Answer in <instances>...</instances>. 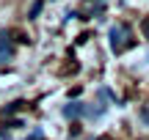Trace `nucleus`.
Returning <instances> with one entry per match:
<instances>
[{"mask_svg": "<svg viewBox=\"0 0 149 140\" xmlns=\"http://www.w3.org/2000/svg\"><path fill=\"white\" fill-rule=\"evenodd\" d=\"M133 36H130V30H127V25H113L111 27V49L116 55H122L124 49H130L133 47Z\"/></svg>", "mask_w": 149, "mask_h": 140, "instance_id": "nucleus-1", "label": "nucleus"}, {"mask_svg": "<svg viewBox=\"0 0 149 140\" xmlns=\"http://www.w3.org/2000/svg\"><path fill=\"white\" fill-rule=\"evenodd\" d=\"M64 115H66V118H77V115H83V104H80V102L66 104V107H64Z\"/></svg>", "mask_w": 149, "mask_h": 140, "instance_id": "nucleus-2", "label": "nucleus"}, {"mask_svg": "<svg viewBox=\"0 0 149 140\" xmlns=\"http://www.w3.org/2000/svg\"><path fill=\"white\" fill-rule=\"evenodd\" d=\"M11 55H14V47H11L8 41H6V36L0 38V63H3L6 58H11Z\"/></svg>", "mask_w": 149, "mask_h": 140, "instance_id": "nucleus-3", "label": "nucleus"}, {"mask_svg": "<svg viewBox=\"0 0 149 140\" xmlns=\"http://www.w3.org/2000/svg\"><path fill=\"white\" fill-rule=\"evenodd\" d=\"M8 38H14V41H19V44H28L31 41V36H28V33H22V30H8Z\"/></svg>", "mask_w": 149, "mask_h": 140, "instance_id": "nucleus-4", "label": "nucleus"}, {"mask_svg": "<svg viewBox=\"0 0 149 140\" xmlns=\"http://www.w3.org/2000/svg\"><path fill=\"white\" fill-rule=\"evenodd\" d=\"M39 11H42V0H36V3L31 5V14H28V16H31V19H36V16H39Z\"/></svg>", "mask_w": 149, "mask_h": 140, "instance_id": "nucleus-5", "label": "nucleus"}, {"mask_svg": "<svg viewBox=\"0 0 149 140\" xmlns=\"http://www.w3.org/2000/svg\"><path fill=\"white\" fill-rule=\"evenodd\" d=\"M22 107H25V102H14V104H8V107H6V115L17 113V110H22Z\"/></svg>", "mask_w": 149, "mask_h": 140, "instance_id": "nucleus-6", "label": "nucleus"}, {"mask_svg": "<svg viewBox=\"0 0 149 140\" xmlns=\"http://www.w3.org/2000/svg\"><path fill=\"white\" fill-rule=\"evenodd\" d=\"M138 118L144 121V124H149V104H144V107L138 110Z\"/></svg>", "mask_w": 149, "mask_h": 140, "instance_id": "nucleus-7", "label": "nucleus"}, {"mask_svg": "<svg viewBox=\"0 0 149 140\" xmlns=\"http://www.w3.org/2000/svg\"><path fill=\"white\" fill-rule=\"evenodd\" d=\"M141 33H144V38H149V16L141 19Z\"/></svg>", "mask_w": 149, "mask_h": 140, "instance_id": "nucleus-8", "label": "nucleus"}, {"mask_svg": "<svg viewBox=\"0 0 149 140\" xmlns=\"http://www.w3.org/2000/svg\"><path fill=\"white\" fill-rule=\"evenodd\" d=\"M97 140H111V137H97Z\"/></svg>", "mask_w": 149, "mask_h": 140, "instance_id": "nucleus-9", "label": "nucleus"}]
</instances>
